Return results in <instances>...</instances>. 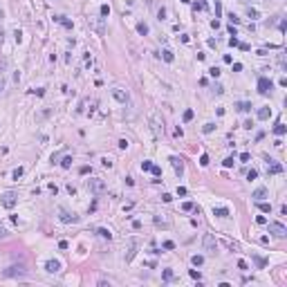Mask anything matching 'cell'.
<instances>
[{
    "mask_svg": "<svg viewBox=\"0 0 287 287\" xmlns=\"http://www.w3.org/2000/svg\"><path fill=\"white\" fill-rule=\"evenodd\" d=\"M0 18H5V11H2V7H0Z\"/></svg>",
    "mask_w": 287,
    "mask_h": 287,
    "instance_id": "obj_58",
    "label": "cell"
},
{
    "mask_svg": "<svg viewBox=\"0 0 287 287\" xmlns=\"http://www.w3.org/2000/svg\"><path fill=\"white\" fill-rule=\"evenodd\" d=\"M152 130H155V135H161V132H164V128H159V121H157V119H152Z\"/></svg>",
    "mask_w": 287,
    "mask_h": 287,
    "instance_id": "obj_25",
    "label": "cell"
},
{
    "mask_svg": "<svg viewBox=\"0 0 287 287\" xmlns=\"http://www.w3.org/2000/svg\"><path fill=\"white\" fill-rule=\"evenodd\" d=\"M88 191L94 195H101L108 191V186H106V182H103L101 177H92V179H88Z\"/></svg>",
    "mask_w": 287,
    "mask_h": 287,
    "instance_id": "obj_1",
    "label": "cell"
},
{
    "mask_svg": "<svg viewBox=\"0 0 287 287\" xmlns=\"http://www.w3.org/2000/svg\"><path fill=\"white\" fill-rule=\"evenodd\" d=\"M238 2H242V5H245V2H247V0H238Z\"/></svg>",
    "mask_w": 287,
    "mask_h": 287,
    "instance_id": "obj_61",
    "label": "cell"
},
{
    "mask_svg": "<svg viewBox=\"0 0 287 287\" xmlns=\"http://www.w3.org/2000/svg\"><path fill=\"white\" fill-rule=\"evenodd\" d=\"M119 148H123V150H126V148H128V139H119Z\"/></svg>",
    "mask_w": 287,
    "mask_h": 287,
    "instance_id": "obj_48",
    "label": "cell"
},
{
    "mask_svg": "<svg viewBox=\"0 0 287 287\" xmlns=\"http://www.w3.org/2000/svg\"><path fill=\"white\" fill-rule=\"evenodd\" d=\"M150 168H152V164H150L148 159H146V161H141V170H150Z\"/></svg>",
    "mask_w": 287,
    "mask_h": 287,
    "instance_id": "obj_42",
    "label": "cell"
},
{
    "mask_svg": "<svg viewBox=\"0 0 287 287\" xmlns=\"http://www.w3.org/2000/svg\"><path fill=\"white\" fill-rule=\"evenodd\" d=\"M271 88H274L271 79H267V76H260V79H258V92L260 94H269Z\"/></svg>",
    "mask_w": 287,
    "mask_h": 287,
    "instance_id": "obj_6",
    "label": "cell"
},
{
    "mask_svg": "<svg viewBox=\"0 0 287 287\" xmlns=\"http://www.w3.org/2000/svg\"><path fill=\"white\" fill-rule=\"evenodd\" d=\"M2 38H5V34H2V32H0V43H2Z\"/></svg>",
    "mask_w": 287,
    "mask_h": 287,
    "instance_id": "obj_60",
    "label": "cell"
},
{
    "mask_svg": "<svg viewBox=\"0 0 287 287\" xmlns=\"http://www.w3.org/2000/svg\"><path fill=\"white\" fill-rule=\"evenodd\" d=\"M213 128H215V123H204L202 132H206V135H209V132H213Z\"/></svg>",
    "mask_w": 287,
    "mask_h": 287,
    "instance_id": "obj_29",
    "label": "cell"
},
{
    "mask_svg": "<svg viewBox=\"0 0 287 287\" xmlns=\"http://www.w3.org/2000/svg\"><path fill=\"white\" fill-rule=\"evenodd\" d=\"M45 269L50 271V274H59L61 271V262L59 260H47L45 262Z\"/></svg>",
    "mask_w": 287,
    "mask_h": 287,
    "instance_id": "obj_10",
    "label": "cell"
},
{
    "mask_svg": "<svg viewBox=\"0 0 287 287\" xmlns=\"http://www.w3.org/2000/svg\"><path fill=\"white\" fill-rule=\"evenodd\" d=\"M247 16L251 18V20H256V18L260 16V14H258V9H253V7H249V9H247Z\"/></svg>",
    "mask_w": 287,
    "mask_h": 287,
    "instance_id": "obj_23",
    "label": "cell"
},
{
    "mask_svg": "<svg viewBox=\"0 0 287 287\" xmlns=\"http://www.w3.org/2000/svg\"><path fill=\"white\" fill-rule=\"evenodd\" d=\"M220 14H222V5H220V2H215V16H220Z\"/></svg>",
    "mask_w": 287,
    "mask_h": 287,
    "instance_id": "obj_55",
    "label": "cell"
},
{
    "mask_svg": "<svg viewBox=\"0 0 287 287\" xmlns=\"http://www.w3.org/2000/svg\"><path fill=\"white\" fill-rule=\"evenodd\" d=\"M23 274H25V267H23V265H14V267H9L7 271H5V276H23Z\"/></svg>",
    "mask_w": 287,
    "mask_h": 287,
    "instance_id": "obj_11",
    "label": "cell"
},
{
    "mask_svg": "<svg viewBox=\"0 0 287 287\" xmlns=\"http://www.w3.org/2000/svg\"><path fill=\"white\" fill-rule=\"evenodd\" d=\"M59 220H61V222H65V224H70V222H79V215L65 211V209H61V211H59Z\"/></svg>",
    "mask_w": 287,
    "mask_h": 287,
    "instance_id": "obj_7",
    "label": "cell"
},
{
    "mask_svg": "<svg viewBox=\"0 0 287 287\" xmlns=\"http://www.w3.org/2000/svg\"><path fill=\"white\" fill-rule=\"evenodd\" d=\"M5 236H7V229H5V227H0V238H5Z\"/></svg>",
    "mask_w": 287,
    "mask_h": 287,
    "instance_id": "obj_57",
    "label": "cell"
},
{
    "mask_svg": "<svg viewBox=\"0 0 287 287\" xmlns=\"http://www.w3.org/2000/svg\"><path fill=\"white\" fill-rule=\"evenodd\" d=\"M2 88H5V83H2V81H0V92H2Z\"/></svg>",
    "mask_w": 287,
    "mask_h": 287,
    "instance_id": "obj_59",
    "label": "cell"
},
{
    "mask_svg": "<svg viewBox=\"0 0 287 287\" xmlns=\"http://www.w3.org/2000/svg\"><path fill=\"white\" fill-rule=\"evenodd\" d=\"M79 173H81V175H88V173H90V166H81V168H79Z\"/></svg>",
    "mask_w": 287,
    "mask_h": 287,
    "instance_id": "obj_51",
    "label": "cell"
},
{
    "mask_svg": "<svg viewBox=\"0 0 287 287\" xmlns=\"http://www.w3.org/2000/svg\"><path fill=\"white\" fill-rule=\"evenodd\" d=\"M103 166H106V168H110V166H112V159H110V157H103Z\"/></svg>",
    "mask_w": 287,
    "mask_h": 287,
    "instance_id": "obj_50",
    "label": "cell"
},
{
    "mask_svg": "<svg viewBox=\"0 0 287 287\" xmlns=\"http://www.w3.org/2000/svg\"><path fill=\"white\" fill-rule=\"evenodd\" d=\"M251 197H253V202H260V200H265V197H267V188H256Z\"/></svg>",
    "mask_w": 287,
    "mask_h": 287,
    "instance_id": "obj_13",
    "label": "cell"
},
{
    "mask_svg": "<svg viewBox=\"0 0 287 287\" xmlns=\"http://www.w3.org/2000/svg\"><path fill=\"white\" fill-rule=\"evenodd\" d=\"M97 233H99L101 238H106V240H110V238H112V233H110L108 229H97Z\"/></svg>",
    "mask_w": 287,
    "mask_h": 287,
    "instance_id": "obj_24",
    "label": "cell"
},
{
    "mask_svg": "<svg viewBox=\"0 0 287 287\" xmlns=\"http://www.w3.org/2000/svg\"><path fill=\"white\" fill-rule=\"evenodd\" d=\"M23 173H25V168H20V166H18V168L14 170V179H18V177H23Z\"/></svg>",
    "mask_w": 287,
    "mask_h": 287,
    "instance_id": "obj_35",
    "label": "cell"
},
{
    "mask_svg": "<svg viewBox=\"0 0 287 287\" xmlns=\"http://www.w3.org/2000/svg\"><path fill=\"white\" fill-rule=\"evenodd\" d=\"M249 159H251V155H249V152H242V155H240V161H242V164H247Z\"/></svg>",
    "mask_w": 287,
    "mask_h": 287,
    "instance_id": "obj_39",
    "label": "cell"
},
{
    "mask_svg": "<svg viewBox=\"0 0 287 287\" xmlns=\"http://www.w3.org/2000/svg\"><path fill=\"white\" fill-rule=\"evenodd\" d=\"M182 2H191V0H182Z\"/></svg>",
    "mask_w": 287,
    "mask_h": 287,
    "instance_id": "obj_62",
    "label": "cell"
},
{
    "mask_svg": "<svg viewBox=\"0 0 287 287\" xmlns=\"http://www.w3.org/2000/svg\"><path fill=\"white\" fill-rule=\"evenodd\" d=\"M258 209H260L262 213H271V204H267L265 200H260V202H258Z\"/></svg>",
    "mask_w": 287,
    "mask_h": 287,
    "instance_id": "obj_20",
    "label": "cell"
},
{
    "mask_svg": "<svg viewBox=\"0 0 287 287\" xmlns=\"http://www.w3.org/2000/svg\"><path fill=\"white\" fill-rule=\"evenodd\" d=\"M150 170H152V175H157V177H159V175H161V168H159V166H152Z\"/></svg>",
    "mask_w": 287,
    "mask_h": 287,
    "instance_id": "obj_49",
    "label": "cell"
},
{
    "mask_svg": "<svg viewBox=\"0 0 287 287\" xmlns=\"http://www.w3.org/2000/svg\"><path fill=\"white\" fill-rule=\"evenodd\" d=\"M256 222H258V224H267V218H265V215H256Z\"/></svg>",
    "mask_w": 287,
    "mask_h": 287,
    "instance_id": "obj_46",
    "label": "cell"
},
{
    "mask_svg": "<svg viewBox=\"0 0 287 287\" xmlns=\"http://www.w3.org/2000/svg\"><path fill=\"white\" fill-rule=\"evenodd\" d=\"M229 20H231V23H240V18H238L236 14H229Z\"/></svg>",
    "mask_w": 287,
    "mask_h": 287,
    "instance_id": "obj_52",
    "label": "cell"
},
{
    "mask_svg": "<svg viewBox=\"0 0 287 287\" xmlns=\"http://www.w3.org/2000/svg\"><path fill=\"white\" fill-rule=\"evenodd\" d=\"M213 90H215V94H222V92H224V88H222V85H218V83L213 85Z\"/></svg>",
    "mask_w": 287,
    "mask_h": 287,
    "instance_id": "obj_47",
    "label": "cell"
},
{
    "mask_svg": "<svg viewBox=\"0 0 287 287\" xmlns=\"http://www.w3.org/2000/svg\"><path fill=\"white\" fill-rule=\"evenodd\" d=\"M155 224L157 227H170V220L166 215H155Z\"/></svg>",
    "mask_w": 287,
    "mask_h": 287,
    "instance_id": "obj_14",
    "label": "cell"
},
{
    "mask_svg": "<svg viewBox=\"0 0 287 287\" xmlns=\"http://www.w3.org/2000/svg\"><path fill=\"white\" fill-rule=\"evenodd\" d=\"M253 260H256V265H258V267H265V265H267V260H265V258H260V256H253Z\"/></svg>",
    "mask_w": 287,
    "mask_h": 287,
    "instance_id": "obj_28",
    "label": "cell"
},
{
    "mask_svg": "<svg viewBox=\"0 0 287 287\" xmlns=\"http://www.w3.org/2000/svg\"><path fill=\"white\" fill-rule=\"evenodd\" d=\"M236 108L240 110V112H249V110H251V103H249V101H238Z\"/></svg>",
    "mask_w": 287,
    "mask_h": 287,
    "instance_id": "obj_19",
    "label": "cell"
},
{
    "mask_svg": "<svg viewBox=\"0 0 287 287\" xmlns=\"http://www.w3.org/2000/svg\"><path fill=\"white\" fill-rule=\"evenodd\" d=\"M161 247H164V249H175V242H173V240H166Z\"/></svg>",
    "mask_w": 287,
    "mask_h": 287,
    "instance_id": "obj_41",
    "label": "cell"
},
{
    "mask_svg": "<svg viewBox=\"0 0 287 287\" xmlns=\"http://www.w3.org/2000/svg\"><path fill=\"white\" fill-rule=\"evenodd\" d=\"M18 202V193H14V191H7V193L2 195V200H0V204L5 206V209H14Z\"/></svg>",
    "mask_w": 287,
    "mask_h": 287,
    "instance_id": "obj_3",
    "label": "cell"
},
{
    "mask_svg": "<svg viewBox=\"0 0 287 287\" xmlns=\"http://www.w3.org/2000/svg\"><path fill=\"white\" fill-rule=\"evenodd\" d=\"M161 56H164V61H166V63H173V59H175L170 50H164V52H161Z\"/></svg>",
    "mask_w": 287,
    "mask_h": 287,
    "instance_id": "obj_22",
    "label": "cell"
},
{
    "mask_svg": "<svg viewBox=\"0 0 287 287\" xmlns=\"http://www.w3.org/2000/svg\"><path fill=\"white\" fill-rule=\"evenodd\" d=\"M54 20H56V23H61L63 27H68V29H72V20H68L65 16H54Z\"/></svg>",
    "mask_w": 287,
    "mask_h": 287,
    "instance_id": "obj_18",
    "label": "cell"
},
{
    "mask_svg": "<svg viewBox=\"0 0 287 287\" xmlns=\"http://www.w3.org/2000/svg\"><path fill=\"white\" fill-rule=\"evenodd\" d=\"M188 276H191V278H195V280H200V271L191 269V271H188Z\"/></svg>",
    "mask_w": 287,
    "mask_h": 287,
    "instance_id": "obj_44",
    "label": "cell"
},
{
    "mask_svg": "<svg viewBox=\"0 0 287 287\" xmlns=\"http://www.w3.org/2000/svg\"><path fill=\"white\" fill-rule=\"evenodd\" d=\"M170 164H173V168H175V173H177V175H182V173H184V161L179 159V157H175V155H173V157H170Z\"/></svg>",
    "mask_w": 287,
    "mask_h": 287,
    "instance_id": "obj_9",
    "label": "cell"
},
{
    "mask_svg": "<svg viewBox=\"0 0 287 287\" xmlns=\"http://www.w3.org/2000/svg\"><path fill=\"white\" fill-rule=\"evenodd\" d=\"M256 117L260 119V121H267V119L271 117V108H267V106H265V108H258V112H256Z\"/></svg>",
    "mask_w": 287,
    "mask_h": 287,
    "instance_id": "obj_12",
    "label": "cell"
},
{
    "mask_svg": "<svg viewBox=\"0 0 287 287\" xmlns=\"http://www.w3.org/2000/svg\"><path fill=\"white\" fill-rule=\"evenodd\" d=\"M209 74H211L213 79H218V76H220V68H211V70H209Z\"/></svg>",
    "mask_w": 287,
    "mask_h": 287,
    "instance_id": "obj_37",
    "label": "cell"
},
{
    "mask_svg": "<svg viewBox=\"0 0 287 287\" xmlns=\"http://www.w3.org/2000/svg\"><path fill=\"white\" fill-rule=\"evenodd\" d=\"M269 233L276 236V238H285L287 229H285V224H280V222H269Z\"/></svg>",
    "mask_w": 287,
    "mask_h": 287,
    "instance_id": "obj_4",
    "label": "cell"
},
{
    "mask_svg": "<svg viewBox=\"0 0 287 287\" xmlns=\"http://www.w3.org/2000/svg\"><path fill=\"white\" fill-rule=\"evenodd\" d=\"M161 200H164V202H170V200H173V195H170V193H164V195H161Z\"/></svg>",
    "mask_w": 287,
    "mask_h": 287,
    "instance_id": "obj_54",
    "label": "cell"
},
{
    "mask_svg": "<svg viewBox=\"0 0 287 287\" xmlns=\"http://www.w3.org/2000/svg\"><path fill=\"white\" fill-rule=\"evenodd\" d=\"M229 45H231V47H236V45H238V38H236V36H231V38H229Z\"/></svg>",
    "mask_w": 287,
    "mask_h": 287,
    "instance_id": "obj_53",
    "label": "cell"
},
{
    "mask_svg": "<svg viewBox=\"0 0 287 287\" xmlns=\"http://www.w3.org/2000/svg\"><path fill=\"white\" fill-rule=\"evenodd\" d=\"M177 195H186V188H184V186H177Z\"/></svg>",
    "mask_w": 287,
    "mask_h": 287,
    "instance_id": "obj_56",
    "label": "cell"
},
{
    "mask_svg": "<svg viewBox=\"0 0 287 287\" xmlns=\"http://www.w3.org/2000/svg\"><path fill=\"white\" fill-rule=\"evenodd\" d=\"M191 262H193L195 267H200V265L204 262V256H193V258H191Z\"/></svg>",
    "mask_w": 287,
    "mask_h": 287,
    "instance_id": "obj_27",
    "label": "cell"
},
{
    "mask_svg": "<svg viewBox=\"0 0 287 287\" xmlns=\"http://www.w3.org/2000/svg\"><path fill=\"white\" fill-rule=\"evenodd\" d=\"M202 245H204V251H209V253L218 251V240H215L211 233H204L202 236Z\"/></svg>",
    "mask_w": 287,
    "mask_h": 287,
    "instance_id": "obj_2",
    "label": "cell"
},
{
    "mask_svg": "<svg viewBox=\"0 0 287 287\" xmlns=\"http://www.w3.org/2000/svg\"><path fill=\"white\" fill-rule=\"evenodd\" d=\"M256 177H258V170H253V168L247 170V179H256Z\"/></svg>",
    "mask_w": 287,
    "mask_h": 287,
    "instance_id": "obj_33",
    "label": "cell"
},
{
    "mask_svg": "<svg viewBox=\"0 0 287 287\" xmlns=\"http://www.w3.org/2000/svg\"><path fill=\"white\" fill-rule=\"evenodd\" d=\"M50 115H52V110H43V112H41L36 119H45V117H50Z\"/></svg>",
    "mask_w": 287,
    "mask_h": 287,
    "instance_id": "obj_45",
    "label": "cell"
},
{
    "mask_svg": "<svg viewBox=\"0 0 287 287\" xmlns=\"http://www.w3.org/2000/svg\"><path fill=\"white\" fill-rule=\"evenodd\" d=\"M101 16H103V18L110 16V7H108V5H101Z\"/></svg>",
    "mask_w": 287,
    "mask_h": 287,
    "instance_id": "obj_30",
    "label": "cell"
},
{
    "mask_svg": "<svg viewBox=\"0 0 287 287\" xmlns=\"http://www.w3.org/2000/svg\"><path fill=\"white\" fill-rule=\"evenodd\" d=\"M285 132H287V126H285V123H280V121H278V123L274 126V135L283 137V135H285Z\"/></svg>",
    "mask_w": 287,
    "mask_h": 287,
    "instance_id": "obj_17",
    "label": "cell"
},
{
    "mask_svg": "<svg viewBox=\"0 0 287 287\" xmlns=\"http://www.w3.org/2000/svg\"><path fill=\"white\" fill-rule=\"evenodd\" d=\"M137 32H139L141 36H146L148 34V25H146V23H137Z\"/></svg>",
    "mask_w": 287,
    "mask_h": 287,
    "instance_id": "obj_21",
    "label": "cell"
},
{
    "mask_svg": "<svg viewBox=\"0 0 287 287\" xmlns=\"http://www.w3.org/2000/svg\"><path fill=\"white\" fill-rule=\"evenodd\" d=\"M164 280H173V271L170 269H164Z\"/></svg>",
    "mask_w": 287,
    "mask_h": 287,
    "instance_id": "obj_43",
    "label": "cell"
},
{
    "mask_svg": "<svg viewBox=\"0 0 287 287\" xmlns=\"http://www.w3.org/2000/svg\"><path fill=\"white\" fill-rule=\"evenodd\" d=\"M269 161H271V166H269V170H267L269 175H278V173H283V166H280V164H276L274 159H269Z\"/></svg>",
    "mask_w": 287,
    "mask_h": 287,
    "instance_id": "obj_16",
    "label": "cell"
},
{
    "mask_svg": "<svg viewBox=\"0 0 287 287\" xmlns=\"http://www.w3.org/2000/svg\"><path fill=\"white\" fill-rule=\"evenodd\" d=\"M61 166H63V168H70V166H72V157H70V155H65V157H63V161H61Z\"/></svg>",
    "mask_w": 287,
    "mask_h": 287,
    "instance_id": "obj_26",
    "label": "cell"
},
{
    "mask_svg": "<svg viewBox=\"0 0 287 287\" xmlns=\"http://www.w3.org/2000/svg\"><path fill=\"white\" fill-rule=\"evenodd\" d=\"M200 166H209V155H206V152L200 157Z\"/></svg>",
    "mask_w": 287,
    "mask_h": 287,
    "instance_id": "obj_31",
    "label": "cell"
},
{
    "mask_svg": "<svg viewBox=\"0 0 287 287\" xmlns=\"http://www.w3.org/2000/svg\"><path fill=\"white\" fill-rule=\"evenodd\" d=\"M112 97H115L119 103H128V92L121 90V88H112Z\"/></svg>",
    "mask_w": 287,
    "mask_h": 287,
    "instance_id": "obj_8",
    "label": "cell"
},
{
    "mask_svg": "<svg viewBox=\"0 0 287 287\" xmlns=\"http://www.w3.org/2000/svg\"><path fill=\"white\" fill-rule=\"evenodd\" d=\"M137 253V238H128L126 242V262H130Z\"/></svg>",
    "mask_w": 287,
    "mask_h": 287,
    "instance_id": "obj_5",
    "label": "cell"
},
{
    "mask_svg": "<svg viewBox=\"0 0 287 287\" xmlns=\"http://www.w3.org/2000/svg\"><path fill=\"white\" fill-rule=\"evenodd\" d=\"M182 209H184V211H193L195 204H193V202H184V204H182Z\"/></svg>",
    "mask_w": 287,
    "mask_h": 287,
    "instance_id": "obj_34",
    "label": "cell"
},
{
    "mask_svg": "<svg viewBox=\"0 0 287 287\" xmlns=\"http://www.w3.org/2000/svg\"><path fill=\"white\" fill-rule=\"evenodd\" d=\"M238 269H242V271H247V269H249V265H247L245 260H238Z\"/></svg>",
    "mask_w": 287,
    "mask_h": 287,
    "instance_id": "obj_40",
    "label": "cell"
},
{
    "mask_svg": "<svg viewBox=\"0 0 287 287\" xmlns=\"http://www.w3.org/2000/svg\"><path fill=\"white\" fill-rule=\"evenodd\" d=\"M222 166H224V168H231V166H233V157H227V159L222 161Z\"/></svg>",
    "mask_w": 287,
    "mask_h": 287,
    "instance_id": "obj_32",
    "label": "cell"
},
{
    "mask_svg": "<svg viewBox=\"0 0 287 287\" xmlns=\"http://www.w3.org/2000/svg\"><path fill=\"white\" fill-rule=\"evenodd\" d=\"M157 18H159V20H164V18H166V9H164V7L157 9Z\"/></svg>",
    "mask_w": 287,
    "mask_h": 287,
    "instance_id": "obj_36",
    "label": "cell"
},
{
    "mask_svg": "<svg viewBox=\"0 0 287 287\" xmlns=\"http://www.w3.org/2000/svg\"><path fill=\"white\" fill-rule=\"evenodd\" d=\"M193 119V110H184V121H191Z\"/></svg>",
    "mask_w": 287,
    "mask_h": 287,
    "instance_id": "obj_38",
    "label": "cell"
},
{
    "mask_svg": "<svg viewBox=\"0 0 287 287\" xmlns=\"http://www.w3.org/2000/svg\"><path fill=\"white\" fill-rule=\"evenodd\" d=\"M213 215L215 218H229V209L227 206H218V209H213Z\"/></svg>",
    "mask_w": 287,
    "mask_h": 287,
    "instance_id": "obj_15",
    "label": "cell"
}]
</instances>
